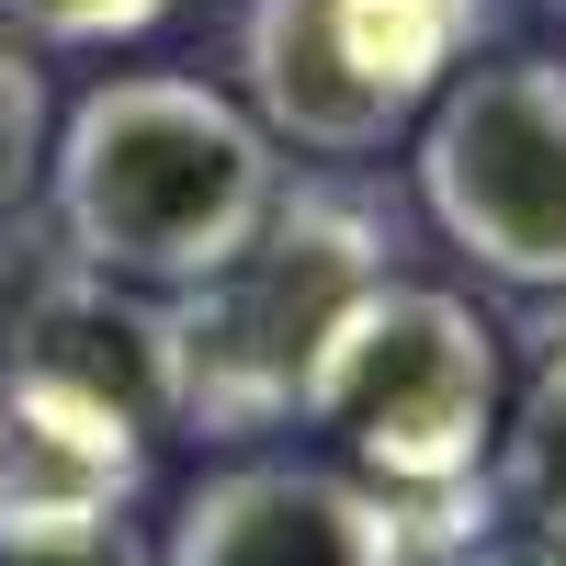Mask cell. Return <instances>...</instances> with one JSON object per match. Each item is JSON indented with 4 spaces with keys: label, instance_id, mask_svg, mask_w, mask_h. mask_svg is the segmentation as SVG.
I'll return each instance as SVG.
<instances>
[{
    "label": "cell",
    "instance_id": "cell-1",
    "mask_svg": "<svg viewBox=\"0 0 566 566\" xmlns=\"http://www.w3.org/2000/svg\"><path fill=\"white\" fill-rule=\"evenodd\" d=\"M34 181H45V216H57V261L181 295L216 261H239V239L272 216L283 148L261 136L239 91L125 69L69 103Z\"/></svg>",
    "mask_w": 566,
    "mask_h": 566
},
{
    "label": "cell",
    "instance_id": "cell-2",
    "mask_svg": "<svg viewBox=\"0 0 566 566\" xmlns=\"http://www.w3.org/2000/svg\"><path fill=\"white\" fill-rule=\"evenodd\" d=\"M499 397H510L499 328L464 295L397 283V272H374L363 295L317 328V352L295 374V419L328 442V464H352L363 488L419 510V555L453 544L464 499H488Z\"/></svg>",
    "mask_w": 566,
    "mask_h": 566
},
{
    "label": "cell",
    "instance_id": "cell-3",
    "mask_svg": "<svg viewBox=\"0 0 566 566\" xmlns=\"http://www.w3.org/2000/svg\"><path fill=\"white\" fill-rule=\"evenodd\" d=\"M397 250V216L352 181H283L272 216L216 261L205 283L170 295V352H181V431L193 442H261L295 419V374L317 328L340 317Z\"/></svg>",
    "mask_w": 566,
    "mask_h": 566
},
{
    "label": "cell",
    "instance_id": "cell-4",
    "mask_svg": "<svg viewBox=\"0 0 566 566\" xmlns=\"http://www.w3.org/2000/svg\"><path fill=\"white\" fill-rule=\"evenodd\" d=\"M464 45H476V0H250L239 80L272 148L374 159L464 69Z\"/></svg>",
    "mask_w": 566,
    "mask_h": 566
},
{
    "label": "cell",
    "instance_id": "cell-5",
    "mask_svg": "<svg viewBox=\"0 0 566 566\" xmlns=\"http://www.w3.org/2000/svg\"><path fill=\"white\" fill-rule=\"evenodd\" d=\"M419 205L510 295H566V57H488L419 103Z\"/></svg>",
    "mask_w": 566,
    "mask_h": 566
},
{
    "label": "cell",
    "instance_id": "cell-6",
    "mask_svg": "<svg viewBox=\"0 0 566 566\" xmlns=\"http://www.w3.org/2000/svg\"><path fill=\"white\" fill-rule=\"evenodd\" d=\"M159 566H419V510L328 453H239L181 488Z\"/></svg>",
    "mask_w": 566,
    "mask_h": 566
},
{
    "label": "cell",
    "instance_id": "cell-7",
    "mask_svg": "<svg viewBox=\"0 0 566 566\" xmlns=\"http://www.w3.org/2000/svg\"><path fill=\"white\" fill-rule=\"evenodd\" d=\"M0 386L34 397H80L125 419V431H181V352H170V295L114 272L57 261L45 283H23V306L0 317Z\"/></svg>",
    "mask_w": 566,
    "mask_h": 566
},
{
    "label": "cell",
    "instance_id": "cell-8",
    "mask_svg": "<svg viewBox=\"0 0 566 566\" xmlns=\"http://www.w3.org/2000/svg\"><path fill=\"white\" fill-rule=\"evenodd\" d=\"M148 488V431L80 408V397H34L0 386V533H57V522H114Z\"/></svg>",
    "mask_w": 566,
    "mask_h": 566
},
{
    "label": "cell",
    "instance_id": "cell-9",
    "mask_svg": "<svg viewBox=\"0 0 566 566\" xmlns=\"http://www.w3.org/2000/svg\"><path fill=\"white\" fill-rule=\"evenodd\" d=\"M488 499L522 522V544L566 555V317L533 328V374H522V397H499Z\"/></svg>",
    "mask_w": 566,
    "mask_h": 566
},
{
    "label": "cell",
    "instance_id": "cell-10",
    "mask_svg": "<svg viewBox=\"0 0 566 566\" xmlns=\"http://www.w3.org/2000/svg\"><path fill=\"white\" fill-rule=\"evenodd\" d=\"M170 12V0H0V23L34 34V45H125V34H148Z\"/></svg>",
    "mask_w": 566,
    "mask_h": 566
},
{
    "label": "cell",
    "instance_id": "cell-11",
    "mask_svg": "<svg viewBox=\"0 0 566 566\" xmlns=\"http://www.w3.org/2000/svg\"><path fill=\"white\" fill-rule=\"evenodd\" d=\"M45 170V80L23 69V45H0V216L34 193Z\"/></svg>",
    "mask_w": 566,
    "mask_h": 566
},
{
    "label": "cell",
    "instance_id": "cell-12",
    "mask_svg": "<svg viewBox=\"0 0 566 566\" xmlns=\"http://www.w3.org/2000/svg\"><path fill=\"white\" fill-rule=\"evenodd\" d=\"M0 566H159V544L125 522H57V533H0Z\"/></svg>",
    "mask_w": 566,
    "mask_h": 566
},
{
    "label": "cell",
    "instance_id": "cell-13",
    "mask_svg": "<svg viewBox=\"0 0 566 566\" xmlns=\"http://www.w3.org/2000/svg\"><path fill=\"white\" fill-rule=\"evenodd\" d=\"M419 566H566V555H544V544H431Z\"/></svg>",
    "mask_w": 566,
    "mask_h": 566
}]
</instances>
